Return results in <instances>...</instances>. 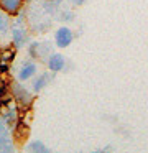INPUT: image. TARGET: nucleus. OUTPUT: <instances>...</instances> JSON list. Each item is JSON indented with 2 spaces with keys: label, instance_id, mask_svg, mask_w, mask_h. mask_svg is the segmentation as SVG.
I'll list each match as a JSON object with an SVG mask.
<instances>
[{
  "label": "nucleus",
  "instance_id": "obj_1",
  "mask_svg": "<svg viewBox=\"0 0 148 153\" xmlns=\"http://www.w3.org/2000/svg\"><path fill=\"white\" fill-rule=\"evenodd\" d=\"M28 135H30V125L25 122L23 117H18L16 122L13 123V140L18 145H23L28 138Z\"/></svg>",
  "mask_w": 148,
  "mask_h": 153
},
{
  "label": "nucleus",
  "instance_id": "obj_2",
  "mask_svg": "<svg viewBox=\"0 0 148 153\" xmlns=\"http://www.w3.org/2000/svg\"><path fill=\"white\" fill-rule=\"evenodd\" d=\"M25 0H0V8L10 17H16L23 7Z\"/></svg>",
  "mask_w": 148,
  "mask_h": 153
},
{
  "label": "nucleus",
  "instance_id": "obj_3",
  "mask_svg": "<svg viewBox=\"0 0 148 153\" xmlns=\"http://www.w3.org/2000/svg\"><path fill=\"white\" fill-rule=\"evenodd\" d=\"M54 40H56L58 48L69 46V45H71V41H72V31L69 30L68 27L58 28V31H56V35H54Z\"/></svg>",
  "mask_w": 148,
  "mask_h": 153
},
{
  "label": "nucleus",
  "instance_id": "obj_4",
  "mask_svg": "<svg viewBox=\"0 0 148 153\" xmlns=\"http://www.w3.org/2000/svg\"><path fill=\"white\" fill-rule=\"evenodd\" d=\"M12 38H13V45H15L16 48H22V46H25L26 41H28V31H26L22 25H16L12 30Z\"/></svg>",
  "mask_w": 148,
  "mask_h": 153
},
{
  "label": "nucleus",
  "instance_id": "obj_5",
  "mask_svg": "<svg viewBox=\"0 0 148 153\" xmlns=\"http://www.w3.org/2000/svg\"><path fill=\"white\" fill-rule=\"evenodd\" d=\"M48 68L51 71H54V73L56 71H61L64 68V56L59 53H53L48 59Z\"/></svg>",
  "mask_w": 148,
  "mask_h": 153
},
{
  "label": "nucleus",
  "instance_id": "obj_6",
  "mask_svg": "<svg viewBox=\"0 0 148 153\" xmlns=\"http://www.w3.org/2000/svg\"><path fill=\"white\" fill-rule=\"evenodd\" d=\"M36 73V66L33 63H25L23 68L18 71V81H28L31 79V76H35Z\"/></svg>",
  "mask_w": 148,
  "mask_h": 153
},
{
  "label": "nucleus",
  "instance_id": "obj_7",
  "mask_svg": "<svg viewBox=\"0 0 148 153\" xmlns=\"http://www.w3.org/2000/svg\"><path fill=\"white\" fill-rule=\"evenodd\" d=\"M16 58V46H3L0 48V61H5V63H12Z\"/></svg>",
  "mask_w": 148,
  "mask_h": 153
},
{
  "label": "nucleus",
  "instance_id": "obj_8",
  "mask_svg": "<svg viewBox=\"0 0 148 153\" xmlns=\"http://www.w3.org/2000/svg\"><path fill=\"white\" fill-rule=\"evenodd\" d=\"M48 79H49L48 74H41V76H39L35 82H33V91H35V92H39V91H41L46 84H48Z\"/></svg>",
  "mask_w": 148,
  "mask_h": 153
},
{
  "label": "nucleus",
  "instance_id": "obj_9",
  "mask_svg": "<svg viewBox=\"0 0 148 153\" xmlns=\"http://www.w3.org/2000/svg\"><path fill=\"white\" fill-rule=\"evenodd\" d=\"M0 152H13V143L7 138V135L0 137Z\"/></svg>",
  "mask_w": 148,
  "mask_h": 153
},
{
  "label": "nucleus",
  "instance_id": "obj_10",
  "mask_svg": "<svg viewBox=\"0 0 148 153\" xmlns=\"http://www.w3.org/2000/svg\"><path fill=\"white\" fill-rule=\"evenodd\" d=\"M28 152H36V153H46L48 152V148H46L45 145H43L41 142H31L28 145Z\"/></svg>",
  "mask_w": 148,
  "mask_h": 153
},
{
  "label": "nucleus",
  "instance_id": "obj_11",
  "mask_svg": "<svg viewBox=\"0 0 148 153\" xmlns=\"http://www.w3.org/2000/svg\"><path fill=\"white\" fill-rule=\"evenodd\" d=\"M8 25H10V15H7L5 12L0 13V31H7Z\"/></svg>",
  "mask_w": 148,
  "mask_h": 153
},
{
  "label": "nucleus",
  "instance_id": "obj_12",
  "mask_svg": "<svg viewBox=\"0 0 148 153\" xmlns=\"http://www.w3.org/2000/svg\"><path fill=\"white\" fill-rule=\"evenodd\" d=\"M10 94V82H2L0 84V97H7Z\"/></svg>",
  "mask_w": 148,
  "mask_h": 153
},
{
  "label": "nucleus",
  "instance_id": "obj_13",
  "mask_svg": "<svg viewBox=\"0 0 148 153\" xmlns=\"http://www.w3.org/2000/svg\"><path fill=\"white\" fill-rule=\"evenodd\" d=\"M10 104H12V94H8L7 97H0V110L8 107Z\"/></svg>",
  "mask_w": 148,
  "mask_h": 153
},
{
  "label": "nucleus",
  "instance_id": "obj_14",
  "mask_svg": "<svg viewBox=\"0 0 148 153\" xmlns=\"http://www.w3.org/2000/svg\"><path fill=\"white\" fill-rule=\"evenodd\" d=\"M10 73V63H5V61H0V74H8Z\"/></svg>",
  "mask_w": 148,
  "mask_h": 153
},
{
  "label": "nucleus",
  "instance_id": "obj_15",
  "mask_svg": "<svg viewBox=\"0 0 148 153\" xmlns=\"http://www.w3.org/2000/svg\"><path fill=\"white\" fill-rule=\"evenodd\" d=\"M2 135H7V123L3 120H0V137Z\"/></svg>",
  "mask_w": 148,
  "mask_h": 153
},
{
  "label": "nucleus",
  "instance_id": "obj_16",
  "mask_svg": "<svg viewBox=\"0 0 148 153\" xmlns=\"http://www.w3.org/2000/svg\"><path fill=\"white\" fill-rule=\"evenodd\" d=\"M71 2H72L74 5H82V4L86 2V0H71Z\"/></svg>",
  "mask_w": 148,
  "mask_h": 153
}]
</instances>
